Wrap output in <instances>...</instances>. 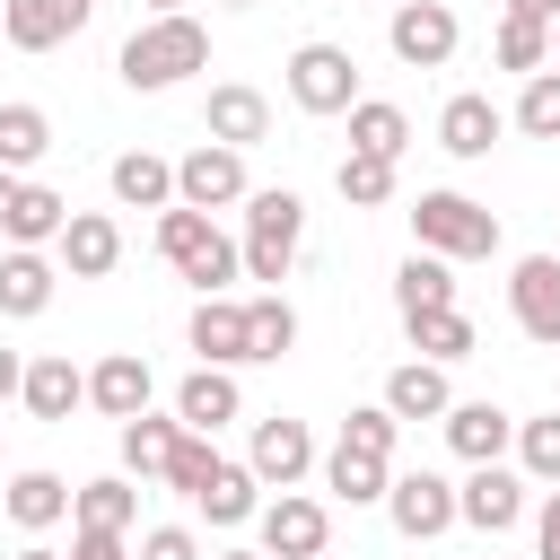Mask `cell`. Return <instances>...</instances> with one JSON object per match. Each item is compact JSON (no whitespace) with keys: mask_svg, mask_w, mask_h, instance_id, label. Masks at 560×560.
<instances>
[{"mask_svg":"<svg viewBox=\"0 0 560 560\" xmlns=\"http://www.w3.org/2000/svg\"><path fill=\"white\" fill-rule=\"evenodd\" d=\"M149 394H158V376H149V359H140V350H105V359L88 368V402H96L105 420L149 411Z\"/></svg>","mask_w":560,"mask_h":560,"instance_id":"cell-16","label":"cell"},{"mask_svg":"<svg viewBox=\"0 0 560 560\" xmlns=\"http://www.w3.org/2000/svg\"><path fill=\"white\" fill-rule=\"evenodd\" d=\"M499 131H508V114H499L490 96H446V114H438V149H446V158H464V166H472V158H490V149H499Z\"/></svg>","mask_w":560,"mask_h":560,"instance_id":"cell-19","label":"cell"},{"mask_svg":"<svg viewBox=\"0 0 560 560\" xmlns=\"http://www.w3.org/2000/svg\"><path fill=\"white\" fill-rule=\"evenodd\" d=\"M219 9H262V0H219Z\"/></svg>","mask_w":560,"mask_h":560,"instance_id":"cell-52","label":"cell"},{"mask_svg":"<svg viewBox=\"0 0 560 560\" xmlns=\"http://www.w3.org/2000/svg\"><path fill=\"white\" fill-rule=\"evenodd\" d=\"M9 192H18V175H9V166H0V210H9Z\"/></svg>","mask_w":560,"mask_h":560,"instance_id":"cell-48","label":"cell"},{"mask_svg":"<svg viewBox=\"0 0 560 560\" xmlns=\"http://www.w3.org/2000/svg\"><path fill=\"white\" fill-rule=\"evenodd\" d=\"M490 52H499V70H516V79H534V70H551V26H534V18H499V35H490Z\"/></svg>","mask_w":560,"mask_h":560,"instance_id":"cell-36","label":"cell"},{"mask_svg":"<svg viewBox=\"0 0 560 560\" xmlns=\"http://www.w3.org/2000/svg\"><path fill=\"white\" fill-rule=\"evenodd\" d=\"M18 402H26L35 420H70V411L88 402V368H70V350H44V359H26Z\"/></svg>","mask_w":560,"mask_h":560,"instance_id":"cell-18","label":"cell"},{"mask_svg":"<svg viewBox=\"0 0 560 560\" xmlns=\"http://www.w3.org/2000/svg\"><path fill=\"white\" fill-rule=\"evenodd\" d=\"M210 464H219V446H210L201 429H184V438H175V455H166V490H184V499H192V490L210 481Z\"/></svg>","mask_w":560,"mask_h":560,"instance_id":"cell-41","label":"cell"},{"mask_svg":"<svg viewBox=\"0 0 560 560\" xmlns=\"http://www.w3.org/2000/svg\"><path fill=\"white\" fill-rule=\"evenodd\" d=\"M446 446H455L464 464H499V455L516 446V420H508L499 402H446Z\"/></svg>","mask_w":560,"mask_h":560,"instance_id":"cell-21","label":"cell"},{"mask_svg":"<svg viewBox=\"0 0 560 560\" xmlns=\"http://www.w3.org/2000/svg\"><path fill=\"white\" fill-rule=\"evenodd\" d=\"M140 560H201V534L192 525H149L140 534Z\"/></svg>","mask_w":560,"mask_h":560,"instance_id":"cell-42","label":"cell"},{"mask_svg":"<svg viewBox=\"0 0 560 560\" xmlns=\"http://www.w3.org/2000/svg\"><path fill=\"white\" fill-rule=\"evenodd\" d=\"M394 438H402V420H394L385 402H359V411L341 420V446H368V455H385V464H394Z\"/></svg>","mask_w":560,"mask_h":560,"instance_id":"cell-40","label":"cell"},{"mask_svg":"<svg viewBox=\"0 0 560 560\" xmlns=\"http://www.w3.org/2000/svg\"><path fill=\"white\" fill-rule=\"evenodd\" d=\"M551 359H560V350H551Z\"/></svg>","mask_w":560,"mask_h":560,"instance_id":"cell-53","label":"cell"},{"mask_svg":"<svg viewBox=\"0 0 560 560\" xmlns=\"http://www.w3.org/2000/svg\"><path fill=\"white\" fill-rule=\"evenodd\" d=\"M245 472L262 481V490H298L306 472H315V429L306 420H254V446H245Z\"/></svg>","mask_w":560,"mask_h":560,"instance_id":"cell-9","label":"cell"},{"mask_svg":"<svg viewBox=\"0 0 560 560\" xmlns=\"http://www.w3.org/2000/svg\"><path fill=\"white\" fill-rule=\"evenodd\" d=\"M385 481H394V464H385V455H368V446H341V438H332V455H324V490H332L341 508H376V499H385Z\"/></svg>","mask_w":560,"mask_h":560,"instance_id":"cell-26","label":"cell"},{"mask_svg":"<svg viewBox=\"0 0 560 560\" xmlns=\"http://www.w3.org/2000/svg\"><path fill=\"white\" fill-rule=\"evenodd\" d=\"M254 525H262V560H324V542H332V508L306 499V490L262 499Z\"/></svg>","mask_w":560,"mask_h":560,"instance_id":"cell-7","label":"cell"},{"mask_svg":"<svg viewBox=\"0 0 560 560\" xmlns=\"http://www.w3.org/2000/svg\"><path fill=\"white\" fill-rule=\"evenodd\" d=\"M534 560H560V481H551V499L534 516Z\"/></svg>","mask_w":560,"mask_h":560,"instance_id":"cell-44","label":"cell"},{"mask_svg":"<svg viewBox=\"0 0 560 560\" xmlns=\"http://www.w3.org/2000/svg\"><path fill=\"white\" fill-rule=\"evenodd\" d=\"M9 560H61V551H44V542H26V551H9Z\"/></svg>","mask_w":560,"mask_h":560,"instance_id":"cell-47","label":"cell"},{"mask_svg":"<svg viewBox=\"0 0 560 560\" xmlns=\"http://www.w3.org/2000/svg\"><path fill=\"white\" fill-rule=\"evenodd\" d=\"M210 560H262V551H210Z\"/></svg>","mask_w":560,"mask_h":560,"instance_id":"cell-51","label":"cell"},{"mask_svg":"<svg viewBox=\"0 0 560 560\" xmlns=\"http://www.w3.org/2000/svg\"><path fill=\"white\" fill-rule=\"evenodd\" d=\"M61 219H70V201H61L52 184L18 175V192H9V210H0V236H9V245H52Z\"/></svg>","mask_w":560,"mask_h":560,"instance_id":"cell-23","label":"cell"},{"mask_svg":"<svg viewBox=\"0 0 560 560\" xmlns=\"http://www.w3.org/2000/svg\"><path fill=\"white\" fill-rule=\"evenodd\" d=\"M158 254H166L201 298H228V280H245L236 236H228L210 210H184V201H166V210H158Z\"/></svg>","mask_w":560,"mask_h":560,"instance_id":"cell-2","label":"cell"},{"mask_svg":"<svg viewBox=\"0 0 560 560\" xmlns=\"http://www.w3.org/2000/svg\"><path fill=\"white\" fill-rule=\"evenodd\" d=\"M175 438H184L175 411H166V420H158V411H131V420H122V472H131V481H166Z\"/></svg>","mask_w":560,"mask_h":560,"instance_id":"cell-28","label":"cell"},{"mask_svg":"<svg viewBox=\"0 0 560 560\" xmlns=\"http://www.w3.org/2000/svg\"><path fill=\"white\" fill-rule=\"evenodd\" d=\"M446 402H455V394H446V368H438V359H402V368L385 376V411H394V420H446Z\"/></svg>","mask_w":560,"mask_h":560,"instance_id":"cell-25","label":"cell"},{"mask_svg":"<svg viewBox=\"0 0 560 560\" xmlns=\"http://www.w3.org/2000/svg\"><path fill=\"white\" fill-rule=\"evenodd\" d=\"M551 70H560V18H551Z\"/></svg>","mask_w":560,"mask_h":560,"instance_id":"cell-50","label":"cell"},{"mask_svg":"<svg viewBox=\"0 0 560 560\" xmlns=\"http://www.w3.org/2000/svg\"><path fill=\"white\" fill-rule=\"evenodd\" d=\"M525 140H560V70H534L525 79V96H516V114H508Z\"/></svg>","mask_w":560,"mask_h":560,"instance_id":"cell-38","label":"cell"},{"mask_svg":"<svg viewBox=\"0 0 560 560\" xmlns=\"http://www.w3.org/2000/svg\"><path fill=\"white\" fill-rule=\"evenodd\" d=\"M411 245L420 254H446V262H490L499 254V219L472 192H420L411 201Z\"/></svg>","mask_w":560,"mask_h":560,"instance_id":"cell-4","label":"cell"},{"mask_svg":"<svg viewBox=\"0 0 560 560\" xmlns=\"http://www.w3.org/2000/svg\"><path fill=\"white\" fill-rule=\"evenodd\" d=\"M376 508L394 516L402 542H438V534L455 525V481H446V472H394Z\"/></svg>","mask_w":560,"mask_h":560,"instance_id":"cell-8","label":"cell"},{"mask_svg":"<svg viewBox=\"0 0 560 560\" xmlns=\"http://www.w3.org/2000/svg\"><path fill=\"white\" fill-rule=\"evenodd\" d=\"M201 131H210L219 149H262V140H271V96H262V88H245V79H228V88H210Z\"/></svg>","mask_w":560,"mask_h":560,"instance_id":"cell-14","label":"cell"},{"mask_svg":"<svg viewBox=\"0 0 560 560\" xmlns=\"http://www.w3.org/2000/svg\"><path fill=\"white\" fill-rule=\"evenodd\" d=\"M289 105H298V114H350V105H359V61H350V44H298V52H289Z\"/></svg>","mask_w":560,"mask_h":560,"instance_id":"cell-5","label":"cell"},{"mask_svg":"<svg viewBox=\"0 0 560 560\" xmlns=\"http://www.w3.org/2000/svg\"><path fill=\"white\" fill-rule=\"evenodd\" d=\"M332 184H341V201H350V210H385V201H394V158L350 149V158L332 166Z\"/></svg>","mask_w":560,"mask_h":560,"instance_id":"cell-37","label":"cell"},{"mask_svg":"<svg viewBox=\"0 0 560 560\" xmlns=\"http://www.w3.org/2000/svg\"><path fill=\"white\" fill-rule=\"evenodd\" d=\"M245 341H254V359H289V350H298V306H289L280 289L245 298Z\"/></svg>","mask_w":560,"mask_h":560,"instance_id":"cell-34","label":"cell"},{"mask_svg":"<svg viewBox=\"0 0 560 560\" xmlns=\"http://www.w3.org/2000/svg\"><path fill=\"white\" fill-rule=\"evenodd\" d=\"M166 9H184V0H149V18H166Z\"/></svg>","mask_w":560,"mask_h":560,"instance_id":"cell-49","label":"cell"},{"mask_svg":"<svg viewBox=\"0 0 560 560\" xmlns=\"http://www.w3.org/2000/svg\"><path fill=\"white\" fill-rule=\"evenodd\" d=\"M18 385H26V359H18V350H0V402H9Z\"/></svg>","mask_w":560,"mask_h":560,"instance_id":"cell-45","label":"cell"},{"mask_svg":"<svg viewBox=\"0 0 560 560\" xmlns=\"http://www.w3.org/2000/svg\"><path fill=\"white\" fill-rule=\"evenodd\" d=\"M192 350H201V368H254L245 298H201V306H192Z\"/></svg>","mask_w":560,"mask_h":560,"instance_id":"cell-17","label":"cell"},{"mask_svg":"<svg viewBox=\"0 0 560 560\" xmlns=\"http://www.w3.org/2000/svg\"><path fill=\"white\" fill-rule=\"evenodd\" d=\"M402 332H411V350H420V359H438V368H455V359H472V350H481V332H472V315H464V306L402 315Z\"/></svg>","mask_w":560,"mask_h":560,"instance_id":"cell-30","label":"cell"},{"mask_svg":"<svg viewBox=\"0 0 560 560\" xmlns=\"http://www.w3.org/2000/svg\"><path fill=\"white\" fill-rule=\"evenodd\" d=\"M508 306H516V332L560 350V254H525L508 271Z\"/></svg>","mask_w":560,"mask_h":560,"instance_id":"cell-10","label":"cell"},{"mask_svg":"<svg viewBox=\"0 0 560 560\" xmlns=\"http://www.w3.org/2000/svg\"><path fill=\"white\" fill-rule=\"evenodd\" d=\"M175 201H184V210H228V201H245V149L201 140L192 158H175Z\"/></svg>","mask_w":560,"mask_h":560,"instance_id":"cell-12","label":"cell"},{"mask_svg":"<svg viewBox=\"0 0 560 560\" xmlns=\"http://www.w3.org/2000/svg\"><path fill=\"white\" fill-rule=\"evenodd\" d=\"M385 44H394V61H402V70H446V61H455V44H464V26H455V9H446V0H394Z\"/></svg>","mask_w":560,"mask_h":560,"instance_id":"cell-6","label":"cell"},{"mask_svg":"<svg viewBox=\"0 0 560 560\" xmlns=\"http://www.w3.org/2000/svg\"><path fill=\"white\" fill-rule=\"evenodd\" d=\"M236 411H245V394H236V376H228V368H192V376L175 385V420H184V429H201V438H219Z\"/></svg>","mask_w":560,"mask_h":560,"instance_id":"cell-20","label":"cell"},{"mask_svg":"<svg viewBox=\"0 0 560 560\" xmlns=\"http://www.w3.org/2000/svg\"><path fill=\"white\" fill-rule=\"evenodd\" d=\"M52 245H61V271H70V280H105V271L122 262V228H114L105 210H70Z\"/></svg>","mask_w":560,"mask_h":560,"instance_id":"cell-15","label":"cell"},{"mask_svg":"<svg viewBox=\"0 0 560 560\" xmlns=\"http://www.w3.org/2000/svg\"><path fill=\"white\" fill-rule=\"evenodd\" d=\"M192 508H201L210 525H245V516L262 508V481H254L245 464H228V455H219V464H210V481L192 490Z\"/></svg>","mask_w":560,"mask_h":560,"instance_id":"cell-31","label":"cell"},{"mask_svg":"<svg viewBox=\"0 0 560 560\" xmlns=\"http://www.w3.org/2000/svg\"><path fill=\"white\" fill-rule=\"evenodd\" d=\"M122 88H140V96H158V88H175V79H192V70H210V26L201 18H184V9H166V18H149V26H131L122 35Z\"/></svg>","mask_w":560,"mask_h":560,"instance_id":"cell-1","label":"cell"},{"mask_svg":"<svg viewBox=\"0 0 560 560\" xmlns=\"http://www.w3.org/2000/svg\"><path fill=\"white\" fill-rule=\"evenodd\" d=\"M0 508H9L26 534H44V525H61V516H70V481L35 464V472H18V481H9V499H0Z\"/></svg>","mask_w":560,"mask_h":560,"instance_id":"cell-32","label":"cell"},{"mask_svg":"<svg viewBox=\"0 0 560 560\" xmlns=\"http://www.w3.org/2000/svg\"><path fill=\"white\" fill-rule=\"evenodd\" d=\"M394 306H402V315H438V306H455V262L411 245V262L394 271Z\"/></svg>","mask_w":560,"mask_h":560,"instance_id":"cell-29","label":"cell"},{"mask_svg":"<svg viewBox=\"0 0 560 560\" xmlns=\"http://www.w3.org/2000/svg\"><path fill=\"white\" fill-rule=\"evenodd\" d=\"M298 236H306V201L298 192H245V236H236V254H245V280H262V289H280L289 280V262H298Z\"/></svg>","mask_w":560,"mask_h":560,"instance_id":"cell-3","label":"cell"},{"mask_svg":"<svg viewBox=\"0 0 560 560\" xmlns=\"http://www.w3.org/2000/svg\"><path fill=\"white\" fill-rule=\"evenodd\" d=\"M516 464H525V481H560V411L551 420H516Z\"/></svg>","mask_w":560,"mask_h":560,"instance_id":"cell-39","label":"cell"},{"mask_svg":"<svg viewBox=\"0 0 560 560\" xmlns=\"http://www.w3.org/2000/svg\"><path fill=\"white\" fill-rule=\"evenodd\" d=\"M44 149H52V114H44V105H0V166L26 175Z\"/></svg>","mask_w":560,"mask_h":560,"instance_id":"cell-35","label":"cell"},{"mask_svg":"<svg viewBox=\"0 0 560 560\" xmlns=\"http://www.w3.org/2000/svg\"><path fill=\"white\" fill-rule=\"evenodd\" d=\"M70 525H105V534H131V525H140V481H131V472L79 481V490H70Z\"/></svg>","mask_w":560,"mask_h":560,"instance_id":"cell-27","label":"cell"},{"mask_svg":"<svg viewBox=\"0 0 560 560\" xmlns=\"http://www.w3.org/2000/svg\"><path fill=\"white\" fill-rule=\"evenodd\" d=\"M70 560H131V551H122V534H105V525H79V534H70Z\"/></svg>","mask_w":560,"mask_h":560,"instance_id":"cell-43","label":"cell"},{"mask_svg":"<svg viewBox=\"0 0 560 560\" xmlns=\"http://www.w3.org/2000/svg\"><path fill=\"white\" fill-rule=\"evenodd\" d=\"M525 516V472H508V464H472V481L455 490V525H472V534H508Z\"/></svg>","mask_w":560,"mask_h":560,"instance_id":"cell-13","label":"cell"},{"mask_svg":"<svg viewBox=\"0 0 560 560\" xmlns=\"http://www.w3.org/2000/svg\"><path fill=\"white\" fill-rule=\"evenodd\" d=\"M52 289H61V271L44 262V245H9V254H0V315L26 324V315L52 306Z\"/></svg>","mask_w":560,"mask_h":560,"instance_id":"cell-22","label":"cell"},{"mask_svg":"<svg viewBox=\"0 0 560 560\" xmlns=\"http://www.w3.org/2000/svg\"><path fill=\"white\" fill-rule=\"evenodd\" d=\"M508 18H534V26H551V18H560V0H508Z\"/></svg>","mask_w":560,"mask_h":560,"instance_id":"cell-46","label":"cell"},{"mask_svg":"<svg viewBox=\"0 0 560 560\" xmlns=\"http://www.w3.org/2000/svg\"><path fill=\"white\" fill-rule=\"evenodd\" d=\"M96 18V0H0V44L9 52H52Z\"/></svg>","mask_w":560,"mask_h":560,"instance_id":"cell-11","label":"cell"},{"mask_svg":"<svg viewBox=\"0 0 560 560\" xmlns=\"http://www.w3.org/2000/svg\"><path fill=\"white\" fill-rule=\"evenodd\" d=\"M105 184H114L122 210H166V201H175V166H166L158 149H122V158L105 166Z\"/></svg>","mask_w":560,"mask_h":560,"instance_id":"cell-24","label":"cell"},{"mask_svg":"<svg viewBox=\"0 0 560 560\" xmlns=\"http://www.w3.org/2000/svg\"><path fill=\"white\" fill-rule=\"evenodd\" d=\"M350 149H368V158H402V149H411V114L385 105V96H359V105H350Z\"/></svg>","mask_w":560,"mask_h":560,"instance_id":"cell-33","label":"cell"}]
</instances>
